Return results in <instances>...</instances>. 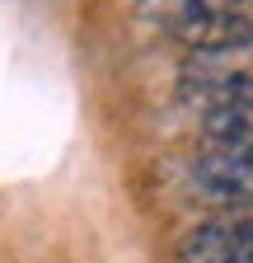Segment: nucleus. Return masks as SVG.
Here are the masks:
<instances>
[{
	"mask_svg": "<svg viewBox=\"0 0 253 263\" xmlns=\"http://www.w3.org/2000/svg\"><path fill=\"white\" fill-rule=\"evenodd\" d=\"M202 132H206V146H216V151L253 155V94L206 108L202 113Z\"/></svg>",
	"mask_w": 253,
	"mask_h": 263,
	"instance_id": "4",
	"label": "nucleus"
},
{
	"mask_svg": "<svg viewBox=\"0 0 253 263\" xmlns=\"http://www.w3.org/2000/svg\"><path fill=\"white\" fill-rule=\"evenodd\" d=\"M178 263H239L235 258V240H230V226L225 221H202L193 235L183 240Z\"/></svg>",
	"mask_w": 253,
	"mask_h": 263,
	"instance_id": "5",
	"label": "nucleus"
},
{
	"mask_svg": "<svg viewBox=\"0 0 253 263\" xmlns=\"http://www.w3.org/2000/svg\"><path fill=\"white\" fill-rule=\"evenodd\" d=\"M193 183L202 188V197H211V202L244 207V202H253V155L206 146L197 155V164H193Z\"/></svg>",
	"mask_w": 253,
	"mask_h": 263,
	"instance_id": "2",
	"label": "nucleus"
},
{
	"mask_svg": "<svg viewBox=\"0 0 253 263\" xmlns=\"http://www.w3.org/2000/svg\"><path fill=\"white\" fill-rule=\"evenodd\" d=\"M169 33L193 52H225V47L253 43V14L248 10H216V14H202V19H187Z\"/></svg>",
	"mask_w": 253,
	"mask_h": 263,
	"instance_id": "3",
	"label": "nucleus"
},
{
	"mask_svg": "<svg viewBox=\"0 0 253 263\" xmlns=\"http://www.w3.org/2000/svg\"><path fill=\"white\" fill-rule=\"evenodd\" d=\"M225 226H230V240H235V258L239 263H253V207L239 221H225Z\"/></svg>",
	"mask_w": 253,
	"mask_h": 263,
	"instance_id": "7",
	"label": "nucleus"
},
{
	"mask_svg": "<svg viewBox=\"0 0 253 263\" xmlns=\"http://www.w3.org/2000/svg\"><path fill=\"white\" fill-rule=\"evenodd\" d=\"M216 10H239V0H145V14L164 28H178L187 19H202Z\"/></svg>",
	"mask_w": 253,
	"mask_h": 263,
	"instance_id": "6",
	"label": "nucleus"
},
{
	"mask_svg": "<svg viewBox=\"0 0 253 263\" xmlns=\"http://www.w3.org/2000/svg\"><path fill=\"white\" fill-rule=\"evenodd\" d=\"M178 89L193 104H230V99L253 94V43L225 47V52H193L178 71Z\"/></svg>",
	"mask_w": 253,
	"mask_h": 263,
	"instance_id": "1",
	"label": "nucleus"
}]
</instances>
